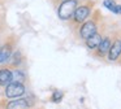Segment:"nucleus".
Returning a JSON list of instances; mask_svg holds the SVG:
<instances>
[{"label": "nucleus", "instance_id": "nucleus-1", "mask_svg": "<svg viewBox=\"0 0 121 109\" xmlns=\"http://www.w3.org/2000/svg\"><path fill=\"white\" fill-rule=\"evenodd\" d=\"M100 18H102L100 12L98 9H94L92 14L90 16L85 22H82L81 25L76 29L78 38L82 39V40H86L89 36H91L92 34H95L96 31H99V25H100L99 21H100Z\"/></svg>", "mask_w": 121, "mask_h": 109}, {"label": "nucleus", "instance_id": "nucleus-2", "mask_svg": "<svg viewBox=\"0 0 121 109\" xmlns=\"http://www.w3.org/2000/svg\"><path fill=\"white\" fill-rule=\"evenodd\" d=\"M94 9H95V1L94 0H85V1H82L81 4L76 8V10H74V13H73V17L69 21L72 29L76 31V29L92 14Z\"/></svg>", "mask_w": 121, "mask_h": 109}, {"label": "nucleus", "instance_id": "nucleus-3", "mask_svg": "<svg viewBox=\"0 0 121 109\" xmlns=\"http://www.w3.org/2000/svg\"><path fill=\"white\" fill-rule=\"evenodd\" d=\"M85 0H61L56 5V14H57L59 20L64 21V22H69L73 17V13L76 8Z\"/></svg>", "mask_w": 121, "mask_h": 109}, {"label": "nucleus", "instance_id": "nucleus-4", "mask_svg": "<svg viewBox=\"0 0 121 109\" xmlns=\"http://www.w3.org/2000/svg\"><path fill=\"white\" fill-rule=\"evenodd\" d=\"M35 105L34 96H26V97L12 99V100H1L0 101V109H31Z\"/></svg>", "mask_w": 121, "mask_h": 109}, {"label": "nucleus", "instance_id": "nucleus-5", "mask_svg": "<svg viewBox=\"0 0 121 109\" xmlns=\"http://www.w3.org/2000/svg\"><path fill=\"white\" fill-rule=\"evenodd\" d=\"M16 49V38L13 35L8 36L1 46H0V66H5L8 65L11 60L12 53Z\"/></svg>", "mask_w": 121, "mask_h": 109}, {"label": "nucleus", "instance_id": "nucleus-6", "mask_svg": "<svg viewBox=\"0 0 121 109\" xmlns=\"http://www.w3.org/2000/svg\"><path fill=\"white\" fill-rule=\"evenodd\" d=\"M26 95V87L25 83H20V82H14L12 80L9 84H7L4 87V97L12 100V99H18V97H24Z\"/></svg>", "mask_w": 121, "mask_h": 109}, {"label": "nucleus", "instance_id": "nucleus-7", "mask_svg": "<svg viewBox=\"0 0 121 109\" xmlns=\"http://www.w3.org/2000/svg\"><path fill=\"white\" fill-rule=\"evenodd\" d=\"M120 57H121V34H117V35L113 38L111 48H109V51H108L105 59L109 62H116V61H118Z\"/></svg>", "mask_w": 121, "mask_h": 109}, {"label": "nucleus", "instance_id": "nucleus-8", "mask_svg": "<svg viewBox=\"0 0 121 109\" xmlns=\"http://www.w3.org/2000/svg\"><path fill=\"white\" fill-rule=\"evenodd\" d=\"M112 40H113V38L111 35H103V39H102V42H100V44L98 46V48L95 49V51H92L94 52V57H96V59H105L107 57V53H108V51H109V48H111V44H112Z\"/></svg>", "mask_w": 121, "mask_h": 109}, {"label": "nucleus", "instance_id": "nucleus-9", "mask_svg": "<svg viewBox=\"0 0 121 109\" xmlns=\"http://www.w3.org/2000/svg\"><path fill=\"white\" fill-rule=\"evenodd\" d=\"M102 39H103V33L102 31H96L95 34H92L91 36H89V38H87L86 40H83V42H85V46H86L87 49L95 51V49L98 48V46L100 44Z\"/></svg>", "mask_w": 121, "mask_h": 109}, {"label": "nucleus", "instance_id": "nucleus-10", "mask_svg": "<svg viewBox=\"0 0 121 109\" xmlns=\"http://www.w3.org/2000/svg\"><path fill=\"white\" fill-rule=\"evenodd\" d=\"M11 82H12V69L8 65L0 66V87L4 88Z\"/></svg>", "mask_w": 121, "mask_h": 109}, {"label": "nucleus", "instance_id": "nucleus-11", "mask_svg": "<svg viewBox=\"0 0 121 109\" xmlns=\"http://www.w3.org/2000/svg\"><path fill=\"white\" fill-rule=\"evenodd\" d=\"M22 64H24V54L20 49H14V52L11 56V60L8 62V66L11 69H16V67H20Z\"/></svg>", "mask_w": 121, "mask_h": 109}, {"label": "nucleus", "instance_id": "nucleus-12", "mask_svg": "<svg viewBox=\"0 0 121 109\" xmlns=\"http://www.w3.org/2000/svg\"><path fill=\"white\" fill-rule=\"evenodd\" d=\"M12 80L20 82V83H25V80H26V73L24 70H21L20 67L12 69Z\"/></svg>", "mask_w": 121, "mask_h": 109}, {"label": "nucleus", "instance_id": "nucleus-13", "mask_svg": "<svg viewBox=\"0 0 121 109\" xmlns=\"http://www.w3.org/2000/svg\"><path fill=\"white\" fill-rule=\"evenodd\" d=\"M103 5H104V8H107L109 12H112L113 14H117V9H116L117 3H116L115 0H103Z\"/></svg>", "mask_w": 121, "mask_h": 109}, {"label": "nucleus", "instance_id": "nucleus-14", "mask_svg": "<svg viewBox=\"0 0 121 109\" xmlns=\"http://www.w3.org/2000/svg\"><path fill=\"white\" fill-rule=\"evenodd\" d=\"M63 97H64V92H63V91L55 90V91L52 92V95H51V99H50V100L52 101V103H55V104H59L61 100H63Z\"/></svg>", "mask_w": 121, "mask_h": 109}, {"label": "nucleus", "instance_id": "nucleus-15", "mask_svg": "<svg viewBox=\"0 0 121 109\" xmlns=\"http://www.w3.org/2000/svg\"><path fill=\"white\" fill-rule=\"evenodd\" d=\"M116 9H117V14H121V5L120 4L116 5Z\"/></svg>", "mask_w": 121, "mask_h": 109}, {"label": "nucleus", "instance_id": "nucleus-16", "mask_svg": "<svg viewBox=\"0 0 121 109\" xmlns=\"http://www.w3.org/2000/svg\"><path fill=\"white\" fill-rule=\"evenodd\" d=\"M53 1H56V3H59V1H61V0H53Z\"/></svg>", "mask_w": 121, "mask_h": 109}, {"label": "nucleus", "instance_id": "nucleus-17", "mask_svg": "<svg viewBox=\"0 0 121 109\" xmlns=\"http://www.w3.org/2000/svg\"><path fill=\"white\" fill-rule=\"evenodd\" d=\"M1 3H3V0H0V4H1Z\"/></svg>", "mask_w": 121, "mask_h": 109}]
</instances>
